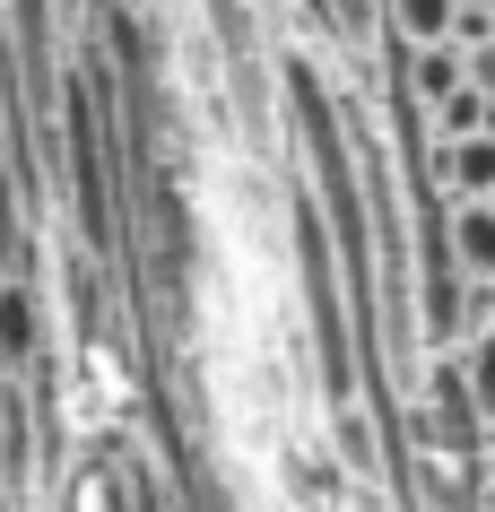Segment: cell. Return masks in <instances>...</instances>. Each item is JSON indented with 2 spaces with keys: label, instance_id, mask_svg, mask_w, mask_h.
I'll return each instance as SVG.
<instances>
[{
  "label": "cell",
  "instance_id": "277c9868",
  "mask_svg": "<svg viewBox=\"0 0 495 512\" xmlns=\"http://www.w3.org/2000/svg\"><path fill=\"white\" fill-rule=\"evenodd\" d=\"M452 365H461V382H469V408L495 426V322H487V330H469L461 348H452Z\"/></svg>",
  "mask_w": 495,
  "mask_h": 512
},
{
  "label": "cell",
  "instance_id": "3957f363",
  "mask_svg": "<svg viewBox=\"0 0 495 512\" xmlns=\"http://www.w3.org/2000/svg\"><path fill=\"white\" fill-rule=\"evenodd\" d=\"M452 18H461V0H383V35L391 44H452Z\"/></svg>",
  "mask_w": 495,
  "mask_h": 512
},
{
  "label": "cell",
  "instance_id": "8992f818",
  "mask_svg": "<svg viewBox=\"0 0 495 512\" xmlns=\"http://www.w3.org/2000/svg\"><path fill=\"white\" fill-rule=\"evenodd\" d=\"M478 495H495V426H487V443H478Z\"/></svg>",
  "mask_w": 495,
  "mask_h": 512
},
{
  "label": "cell",
  "instance_id": "7a4b0ae2",
  "mask_svg": "<svg viewBox=\"0 0 495 512\" xmlns=\"http://www.w3.org/2000/svg\"><path fill=\"white\" fill-rule=\"evenodd\" d=\"M443 243H452V270L495 287V200H443Z\"/></svg>",
  "mask_w": 495,
  "mask_h": 512
},
{
  "label": "cell",
  "instance_id": "ba28073f",
  "mask_svg": "<svg viewBox=\"0 0 495 512\" xmlns=\"http://www.w3.org/2000/svg\"><path fill=\"white\" fill-rule=\"evenodd\" d=\"M478 512H495V495H487V504H478Z\"/></svg>",
  "mask_w": 495,
  "mask_h": 512
},
{
  "label": "cell",
  "instance_id": "52a82bcc",
  "mask_svg": "<svg viewBox=\"0 0 495 512\" xmlns=\"http://www.w3.org/2000/svg\"><path fill=\"white\" fill-rule=\"evenodd\" d=\"M44 9H61V18H79V9H87V0H44Z\"/></svg>",
  "mask_w": 495,
  "mask_h": 512
},
{
  "label": "cell",
  "instance_id": "9c48e42d",
  "mask_svg": "<svg viewBox=\"0 0 495 512\" xmlns=\"http://www.w3.org/2000/svg\"><path fill=\"white\" fill-rule=\"evenodd\" d=\"M478 9H495V0H478Z\"/></svg>",
  "mask_w": 495,
  "mask_h": 512
},
{
  "label": "cell",
  "instance_id": "6da1fadb",
  "mask_svg": "<svg viewBox=\"0 0 495 512\" xmlns=\"http://www.w3.org/2000/svg\"><path fill=\"white\" fill-rule=\"evenodd\" d=\"M44 339H53L44 287H35V278H0V356L27 374V365H44Z\"/></svg>",
  "mask_w": 495,
  "mask_h": 512
},
{
  "label": "cell",
  "instance_id": "5b68a950",
  "mask_svg": "<svg viewBox=\"0 0 495 512\" xmlns=\"http://www.w3.org/2000/svg\"><path fill=\"white\" fill-rule=\"evenodd\" d=\"M469 87L495 105V44H478V53H469Z\"/></svg>",
  "mask_w": 495,
  "mask_h": 512
}]
</instances>
